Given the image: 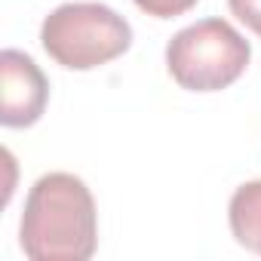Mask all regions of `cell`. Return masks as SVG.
Returning <instances> with one entry per match:
<instances>
[{
	"instance_id": "52a82bcc",
	"label": "cell",
	"mask_w": 261,
	"mask_h": 261,
	"mask_svg": "<svg viewBox=\"0 0 261 261\" xmlns=\"http://www.w3.org/2000/svg\"><path fill=\"white\" fill-rule=\"evenodd\" d=\"M227 7L249 31L261 37V0H227Z\"/></svg>"
},
{
	"instance_id": "277c9868",
	"label": "cell",
	"mask_w": 261,
	"mask_h": 261,
	"mask_svg": "<svg viewBox=\"0 0 261 261\" xmlns=\"http://www.w3.org/2000/svg\"><path fill=\"white\" fill-rule=\"evenodd\" d=\"M0 77H4V108L0 123L10 129L34 126L49 101V80L37 68V62L22 49L0 53Z\"/></svg>"
},
{
	"instance_id": "8992f818",
	"label": "cell",
	"mask_w": 261,
	"mask_h": 261,
	"mask_svg": "<svg viewBox=\"0 0 261 261\" xmlns=\"http://www.w3.org/2000/svg\"><path fill=\"white\" fill-rule=\"evenodd\" d=\"M136 7L154 19H175L191 7H197V0H136Z\"/></svg>"
},
{
	"instance_id": "6da1fadb",
	"label": "cell",
	"mask_w": 261,
	"mask_h": 261,
	"mask_svg": "<svg viewBox=\"0 0 261 261\" xmlns=\"http://www.w3.org/2000/svg\"><path fill=\"white\" fill-rule=\"evenodd\" d=\"M19 240L34 261H86L98 246V212L83 178L49 172L25 200Z\"/></svg>"
},
{
	"instance_id": "5b68a950",
	"label": "cell",
	"mask_w": 261,
	"mask_h": 261,
	"mask_svg": "<svg viewBox=\"0 0 261 261\" xmlns=\"http://www.w3.org/2000/svg\"><path fill=\"white\" fill-rule=\"evenodd\" d=\"M227 221L233 240L261 255V181H246L233 191L230 206H227Z\"/></svg>"
},
{
	"instance_id": "7a4b0ae2",
	"label": "cell",
	"mask_w": 261,
	"mask_h": 261,
	"mask_svg": "<svg viewBox=\"0 0 261 261\" xmlns=\"http://www.w3.org/2000/svg\"><path fill=\"white\" fill-rule=\"evenodd\" d=\"M40 43L62 68L92 71L133 46L129 22L105 4L77 0L56 7L40 25Z\"/></svg>"
},
{
	"instance_id": "3957f363",
	"label": "cell",
	"mask_w": 261,
	"mask_h": 261,
	"mask_svg": "<svg viewBox=\"0 0 261 261\" xmlns=\"http://www.w3.org/2000/svg\"><path fill=\"white\" fill-rule=\"evenodd\" d=\"M249 40L224 19H203L181 28L166 46V68L181 89L218 92L249 68Z\"/></svg>"
}]
</instances>
